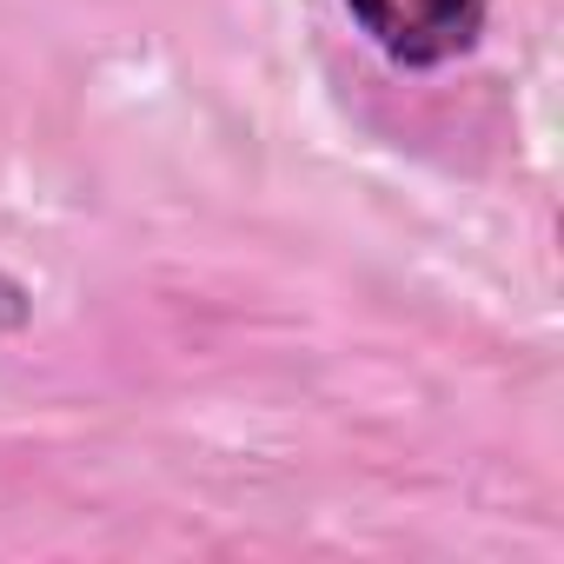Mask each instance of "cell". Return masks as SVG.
Listing matches in <instances>:
<instances>
[{
    "instance_id": "6da1fadb",
    "label": "cell",
    "mask_w": 564,
    "mask_h": 564,
    "mask_svg": "<svg viewBox=\"0 0 564 564\" xmlns=\"http://www.w3.org/2000/svg\"><path fill=\"white\" fill-rule=\"evenodd\" d=\"M366 41L399 67H445L478 47L491 0H346Z\"/></svg>"
},
{
    "instance_id": "7a4b0ae2",
    "label": "cell",
    "mask_w": 564,
    "mask_h": 564,
    "mask_svg": "<svg viewBox=\"0 0 564 564\" xmlns=\"http://www.w3.org/2000/svg\"><path fill=\"white\" fill-rule=\"evenodd\" d=\"M28 313H34L28 286H21L14 272H0V333H14V326H28Z\"/></svg>"
}]
</instances>
